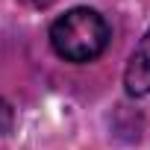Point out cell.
<instances>
[{"label": "cell", "instance_id": "cell-1", "mask_svg": "<svg viewBox=\"0 0 150 150\" xmlns=\"http://www.w3.org/2000/svg\"><path fill=\"white\" fill-rule=\"evenodd\" d=\"M53 50L68 62H91L109 44V27L94 9H71L50 27Z\"/></svg>", "mask_w": 150, "mask_h": 150}, {"label": "cell", "instance_id": "cell-2", "mask_svg": "<svg viewBox=\"0 0 150 150\" xmlns=\"http://www.w3.org/2000/svg\"><path fill=\"white\" fill-rule=\"evenodd\" d=\"M124 86L129 97H144L150 94V30L138 41V47L129 56V65L124 71Z\"/></svg>", "mask_w": 150, "mask_h": 150}, {"label": "cell", "instance_id": "cell-3", "mask_svg": "<svg viewBox=\"0 0 150 150\" xmlns=\"http://www.w3.org/2000/svg\"><path fill=\"white\" fill-rule=\"evenodd\" d=\"M12 124H15V112H12V106L3 97H0V135H6L12 129Z\"/></svg>", "mask_w": 150, "mask_h": 150}]
</instances>
